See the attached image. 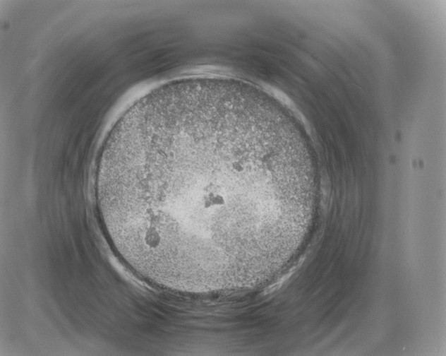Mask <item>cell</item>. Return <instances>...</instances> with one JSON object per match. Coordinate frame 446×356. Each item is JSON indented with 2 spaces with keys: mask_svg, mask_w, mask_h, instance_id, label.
I'll return each mask as SVG.
<instances>
[{
  "mask_svg": "<svg viewBox=\"0 0 446 356\" xmlns=\"http://www.w3.org/2000/svg\"><path fill=\"white\" fill-rule=\"evenodd\" d=\"M281 146L233 105L169 100L131 114L109 134L96 171L113 247L173 291L251 276L266 263V172Z\"/></svg>",
  "mask_w": 446,
  "mask_h": 356,
  "instance_id": "1",
  "label": "cell"
}]
</instances>
